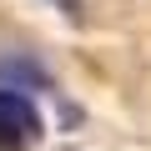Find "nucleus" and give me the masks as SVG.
Instances as JSON below:
<instances>
[{
    "mask_svg": "<svg viewBox=\"0 0 151 151\" xmlns=\"http://www.w3.org/2000/svg\"><path fill=\"white\" fill-rule=\"evenodd\" d=\"M40 141V111L20 91H0V151H25Z\"/></svg>",
    "mask_w": 151,
    "mask_h": 151,
    "instance_id": "f257e3e1",
    "label": "nucleus"
},
{
    "mask_svg": "<svg viewBox=\"0 0 151 151\" xmlns=\"http://www.w3.org/2000/svg\"><path fill=\"white\" fill-rule=\"evenodd\" d=\"M55 5H60L65 15H81V0H55Z\"/></svg>",
    "mask_w": 151,
    "mask_h": 151,
    "instance_id": "f03ea898",
    "label": "nucleus"
}]
</instances>
